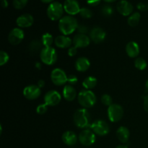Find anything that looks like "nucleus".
I'll list each match as a JSON object with an SVG mask.
<instances>
[{"label": "nucleus", "instance_id": "nucleus-23", "mask_svg": "<svg viewBox=\"0 0 148 148\" xmlns=\"http://www.w3.org/2000/svg\"><path fill=\"white\" fill-rule=\"evenodd\" d=\"M130 133V130L126 127H120L116 131V137L118 140L123 144H125L129 141Z\"/></svg>", "mask_w": 148, "mask_h": 148}, {"label": "nucleus", "instance_id": "nucleus-35", "mask_svg": "<svg viewBox=\"0 0 148 148\" xmlns=\"http://www.w3.org/2000/svg\"><path fill=\"white\" fill-rule=\"evenodd\" d=\"M78 82V78L77 77L75 76L74 75H70L69 76H68L67 78V82L69 83V85H75Z\"/></svg>", "mask_w": 148, "mask_h": 148}, {"label": "nucleus", "instance_id": "nucleus-2", "mask_svg": "<svg viewBox=\"0 0 148 148\" xmlns=\"http://www.w3.org/2000/svg\"><path fill=\"white\" fill-rule=\"evenodd\" d=\"M74 122L75 124L80 129H88L90 127V115L87 108H79L74 114Z\"/></svg>", "mask_w": 148, "mask_h": 148}, {"label": "nucleus", "instance_id": "nucleus-33", "mask_svg": "<svg viewBox=\"0 0 148 148\" xmlns=\"http://www.w3.org/2000/svg\"><path fill=\"white\" fill-rule=\"evenodd\" d=\"M101 102L103 105L106 106H110L111 104H113L112 98L108 94H104L101 96Z\"/></svg>", "mask_w": 148, "mask_h": 148}, {"label": "nucleus", "instance_id": "nucleus-17", "mask_svg": "<svg viewBox=\"0 0 148 148\" xmlns=\"http://www.w3.org/2000/svg\"><path fill=\"white\" fill-rule=\"evenodd\" d=\"M33 23H34V18H33V15L28 14V13L21 14L16 20V23L20 28L30 27L33 24Z\"/></svg>", "mask_w": 148, "mask_h": 148}, {"label": "nucleus", "instance_id": "nucleus-5", "mask_svg": "<svg viewBox=\"0 0 148 148\" xmlns=\"http://www.w3.org/2000/svg\"><path fill=\"white\" fill-rule=\"evenodd\" d=\"M40 60L43 64L46 65L54 64L57 61V53L54 48L53 47H43L40 51Z\"/></svg>", "mask_w": 148, "mask_h": 148}, {"label": "nucleus", "instance_id": "nucleus-10", "mask_svg": "<svg viewBox=\"0 0 148 148\" xmlns=\"http://www.w3.org/2000/svg\"><path fill=\"white\" fill-rule=\"evenodd\" d=\"M44 103L48 106H55L61 102L62 95L55 90H49L44 96Z\"/></svg>", "mask_w": 148, "mask_h": 148}, {"label": "nucleus", "instance_id": "nucleus-44", "mask_svg": "<svg viewBox=\"0 0 148 148\" xmlns=\"http://www.w3.org/2000/svg\"><path fill=\"white\" fill-rule=\"evenodd\" d=\"M43 3H52L53 1V0H40Z\"/></svg>", "mask_w": 148, "mask_h": 148}, {"label": "nucleus", "instance_id": "nucleus-47", "mask_svg": "<svg viewBox=\"0 0 148 148\" xmlns=\"http://www.w3.org/2000/svg\"><path fill=\"white\" fill-rule=\"evenodd\" d=\"M145 88H146V90L148 91V79L147 80V82H146L145 83Z\"/></svg>", "mask_w": 148, "mask_h": 148}, {"label": "nucleus", "instance_id": "nucleus-20", "mask_svg": "<svg viewBox=\"0 0 148 148\" xmlns=\"http://www.w3.org/2000/svg\"><path fill=\"white\" fill-rule=\"evenodd\" d=\"M62 141L64 144L68 146H73L77 143L78 140L77 136L76 135L74 132L72 131H66L62 134Z\"/></svg>", "mask_w": 148, "mask_h": 148}, {"label": "nucleus", "instance_id": "nucleus-14", "mask_svg": "<svg viewBox=\"0 0 148 148\" xmlns=\"http://www.w3.org/2000/svg\"><path fill=\"white\" fill-rule=\"evenodd\" d=\"M117 11L121 14L124 16H130L132 14L134 7L127 0H121L117 3L116 5Z\"/></svg>", "mask_w": 148, "mask_h": 148}, {"label": "nucleus", "instance_id": "nucleus-12", "mask_svg": "<svg viewBox=\"0 0 148 148\" xmlns=\"http://www.w3.org/2000/svg\"><path fill=\"white\" fill-rule=\"evenodd\" d=\"M40 88L38 85H30L26 86L23 90V95L27 100L33 101L40 95Z\"/></svg>", "mask_w": 148, "mask_h": 148}, {"label": "nucleus", "instance_id": "nucleus-3", "mask_svg": "<svg viewBox=\"0 0 148 148\" xmlns=\"http://www.w3.org/2000/svg\"><path fill=\"white\" fill-rule=\"evenodd\" d=\"M78 102L84 108H89L93 106L97 101L96 95L89 90H82L78 94Z\"/></svg>", "mask_w": 148, "mask_h": 148}, {"label": "nucleus", "instance_id": "nucleus-11", "mask_svg": "<svg viewBox=\"0 0 148 148\" xmlns=\"http://www.w3.org/2000/svg\"><path fill=\"white\" fill-rule=\"evenodd\" d=\"M24 37V31L20 27H14L9 33L8 40L10 44L16 46L23 41Z\"/></svg>", "mask_w": 148, "mask_h": 148}, {"label": "nucleus", "instance_id": "nucleus-8", "mask_svg": "<svg viewBox=\"0 0 148 148\" xmlns=\"http://www.w3.org/2000/svg\"><path fill=\"white\" fill-rule=\"evenodd\" d=\"M95 134L90 129H85L79 134L78 140L84 146H90L95 143Z\"/></svg>", "mask_w": 148, "mask_h": 148}, {"label": "nucleus", "instance_id": "nucleus-37", "mask_svg": "<svg viewBox=\"0 0 148 148\" xmlns=\"http://www.w3.org/2000/svg\"><path fill=\"white\" fill-rule=\"evenodd\" d=\"M137 9L140 11H146L148 10V4L145 2H139L137 5Z\"/></svg>", "mask_w": 148, "mask_h": 148}, {"label": "nucleus", "instance_id": "nucleus-18", "mask_svg": "<svg viewBox=\"0 0 148 148\" xmlns=\"http://www.w3.org/2000/svg\"><path fill=\"white\" fill-rule=\"evenodd\" d=\"M54 43L58 48L60 49H67V48L69 49L72 44V40L67 36L61 35L58 36L54 39Z\"/></svg>", "mask_w": 148, "mask_h": 148}, {"label": "nucleus", "instance_id": "nucleus-39", "mask_svg": "<svg viewBox=\"0 0 148 148\" xmlns=\"http://www.w3.org/2000/svg\"><path fill=\"white\" fill-rule=\"evenodd\" d=\"M101 0H87V3L89 4L90 6H97L100 4Z\"/></svg>", "mask_w": 148, "mask_h": 148}, {"label": "nucleus", "instance_id": "nucleus-1", "mask_svg": "<svg viewBox=\"0 0 148 148\" xmlns=\"http://www.w3.org/2000/svg\"><path fill=\"white\" fill-rule=\"evenodd\" d=\"M77 27V20L72 15L64 16L59 20V31L64 36L73 33Z\"/></svg>", "mask_w": 148, "mask_h": 148}, {"label": "nucleus", "instance_id": "nucleus-25", "mask_svg": "<svg viewBox=\"0 0 148 148\" xmlns=\"http://www.w3.org/2000/svg\"><path fill=\"white\" fill-rule=\"evenodd\" d=\"M140 17H141V15L137 12L132 13L131 15H130V17H128V20H127V23H128L129 25H130L131 27L137 26L140 23Z\"/></svg>", "mask_w": 148, "mask_h": 148}, {"label": "nucleus", "instance_id": "nucleus-24", "mask_svg": "<svg viewBox=\"0 0 148 148\" xmlns=\"http://www.w3.org/2000/svg\"><path fill=\"white\" fill-rule=\"evenodd\" d=\"M98 83V80L95 77L89 76L87 77L82 82V86L85 90H90L91 89L95 88Z\"/></svg>", "mask_w": 148, "mask_h": 148}, {"label": "nucleus", "instance_id": "nucleus-26", "mask_svg": "<svg viewBox=\"0 0 148 148\" xmlns=\"http://www.w3.org/2000/svg\"><path fill=\"white\" fill-rule=\"evenodd\" d=\"M53 42V38L51 34L49 33H46L42 36L41 43L44 47H51Z\"/></svg>", "mask_w": 148, "mask_h": 148}, {"label": "nucleus", "instance_id": "nucleus-36", "mask_svg": "<svg viewBox=\"0 0 148 148\" xmlns=\"http://www.w3.org/2000/svg\"><path fill=\"white\" fill-rule=\"evenodd\" d=\"M77 49L76 47H75V46H71L70 48L68 49L67 54L69 56H71V57L75 56L77 54Z\"/></svg>", "mask_w": 148, "mask_h": 148}, {"label": "nucleus", "instance_id": "nucleus-34", "mask_svg": "<svg viewBox=\"0 0 148 148\" xmlns=\"http://www.w3.org/2000/svg\"><path fill=\"white\" fill-rule=\"evenodd\" d=\"M48 110V106H46V104H40V105L38 106V107L36 108V112L38 114H44Z\"/></svg>", "mask_w": 148, "mask_h": 148}, {"label": "nucleus", "instance_id": "nucleus-32", "mask_svg": "<svg viewBox=\"0 0 148 148\" xmlns=\"http://www.w3.org/2000/svg\"><path fill=\"white\" fill-rule=\"evenodd\" d=\"M114 12V10H113V7L109 5H105L102 7L101 9V13L103 14V15L106 16V17H109Z\"/></svg>", "mask_w": 148, "mask_h": 148}, {"label": "nucleus", "instance_id": "nucleus-31", "mask_svg": "<svg viewBox=\"0 0 148 148\" xmlns=\"http://www.w3.org/2000/svg\"><path fill=\"white\" fill-rule=\"evenodd\" d=\"M9 59H10V56H9L8 53L4 51H1L0 52V66L6 64L8 62Z\"/></svg>", "mask_w": 148, "mask_h": 148}, {"label": "nucleus", "instance_id": "nucleus-46", "mask_svg": "<svg viewBox=\"0 0 148 148\" xmlns=\"http://www.w3.org/2000/svg\"><path fill=\"white\" fill-rule=\"evenodd\" d=\"M103 1H106V2H113V1H115L116 0H103Z\"/></svg>", "mask_w": 148, "mask_h": 148}, {"label": "nucleus", "instance_id": "nucleus-48", "mask_svg": "<svg viewBox=\"0 0 148 148\" xmlns=\"http://www.w3.org/2000/svg\"><path fill=\"white\" fill-rule=\"evenodd\" d=\"M1 1H3V0H1Z\"/></svg>", "mask_w": 148, "mask_h": 148}, {"label": "nucleus", "instance_id": "nucleus-19", "mask_svg": "<svg viewBox=\"0 0 148 148\" xmlns=\"http://www.w3.org/2000/svg\"><path fill=\"white\" fill-rule=\"evenodd\" d=\"M126 52L130 58H137L140 54V46L134 41L129 42L126 46Z\"/></svg>", "mask_w": 148, "mask_h": 148}, {"label": "nucleus", "instance_id": "nucleus-16", "mask_svg": "<svg viewBox=\"0 0 148 148\" xmlns=\"http://www.w3.org/2000/svg\"><path fill=\"white\" fill-rule=\"evenodd\" d=\"M106 37L105 30L100 27H95L90 33V38L95 43H100L103 41Z\"/></svg>", "mask_w": 148, "mask_h": 148}, {"label": "nucleus", "instance_id": "nucleus-6", "mask_svg": "<svg viewBox=\"0 0 148 148\" xmlns=\"http://www.w3.org/2000/svg\"><path fill=\"white\" fill-rule=\"evenodd\" d=\"M107 114L108 119L111 122H118L124 116V110L121 106L117 103H113L108 106Z\"/></svg>", "mask_w": 148, "mask_h": 148}, {"label": "nucleus", "instance_id": "nucleus-13", "mask_svg": "<svg viewBox=\"0 0 148 148\" xmlns=\"http://www.w3.org/2000/svg\"><path fill=\"white\" fill-rule=\"evenodd\" d=\"M64 9L69 15H75L79 14L80 11V7L77 0H65L64 2Z\"/></svg>", "mask_w": 148, "mask_h": 148}, {"label": "nucleus", "instance_id": "nucleus-27", "mask_svg": "<svg viewBox=\"0 0 148 148\" xmlns=\"http://www.w3.org/2000/svg\"><path fill=\"white\" fill-rule=\"evenodd\" d=\"M134 66L139 70H145L147 68V64L145 59L142 57H137L134 61Z\"/></svg>", "mask_w": 148, "mask_h": 148}, {"label": "nucleus", "instance_id": "nucleus-42", "mask_svg": "<svg viewBox=\"0 0 148 148\" xmlns=\"http://www.w3.org/2000/svg\"><path fill=\"white\" fill-rule=\"evenodd\" d=\"M1 6H2V7H4V8L7 7V6H8L7 0H3V1H1Z\"/></svg>", "mask_w": 148, "mask_h": 148}, {"label": "nucleus", "instance_id": "nucleus-28", "mask_svg": "<svg viewBox=\"0 0 148 148\" xmlns=\"http://www.w3.org/2000/svg\"><path fill=\"white\" fill-rule=\"evenodd\" d=\"M41 41H39L38 40H34L30 43L29 45V49L31 52H33V53H37L39 51H41V46H42Z\"/></svg>", "mask_w": 148, "mask_h": 148}, {"label": "nucleus", "instance_id": "nucleus-40", "mask_svg": "<svg viewBox=\"0 0 148 148\" xmlns=\"http://www.w3.org/2000/svg\"><path fill=\"white\" fill-rule=\"evenodd\" d=\"M143 107L146 112L148 113V94L144 98V103H143Z\"/></svg>", "mask_w": 148, "mask_h": 148}, {"label": "nucleus", "instance_id": "nucleus-22", "mask_svg": "<svg viewBox=\"0 0 148 148\" xmlns=\"http://www.w3.org/2000/svg\"><path fill=\"white\" fill-rule=\"evenodd\" d=\"M62 95L66 101H72L75 99L77 96L76 90L72 85H66L64 87Z\"/></svg>", "mask_w": 148, "mask_h": 148}, {"label": "nucleus", "instance_id": "nucleus-45", "mask_svg": "<svg viewBox=\"0 0 148 148\" xmlns=\"http://www.w3.org/2000/svg\"><path fill=\"white\" fill-rule=\"evenodd\" d=\"M116 148H128V147L127 145H121L117 146Z\"/></svg>", "mask_w": 148, "mask_h": 148}, {"label": "nucleus", "instance_id": "nucleus-38", "mask_svg": "<svg viewBox=\"0 0 148 148\" xmlns=\"http://www.w3.org/2000/svg\"><path fill=\"white\" fill-rule=\"evenodd\" d=\"M77 31L79 32V34H85L88 33V27L86 26L81 25H78L77 27Z\"/></svg>", "mask_w": 148, "mask_h": 148}, {"label": "nucleus", "instance_id": "nucleus-41", "mask_svg": "<svg viewBox=\"0 0 148 148\" xmlns=\"http://www.w3.org/2000/svg\"><path fill=\"white\" fill-rule=\"evenodd\" d=\"M45 84H46V82H45V81L43 80V79H40V80L38 82V86L40 88H42L45 86Z\"/></svg>", "mask_w": 148, "mask_h": 148}, {"label": "nucleus", "instance_id": "nucleus-21", "mask_svg": "<svg viewBox=\"0 0 148 148\" xmlns=\"http://www.w3.org/2000/svg\"><path fill=\"white\" fill-rule=\"evenodd\" d=\"M90 66V62L86 57H79L75 62V68L78 72H84L88 70Z\"/></svg>", "mask_w": 148, "mask_h": 148}, {"label": "nucleus", "instance_id": "nucleus-7", "mask_svg": "<svg viewBox=\"0 0 148 148\" xmlns=\"http://www.w3.org/2000/svg\"><path fill=\"white\" fill-rule=\"evenodd\" d=\"M90 129L98 136H106L110 131L108 123L101 119L96 120L92 123Z\"/></svg>", "mask_w": 148, "mask_h": 148}, {"label": "nucleus", "instance_id": "nucleus-4", "mask_svg": "<svg viewBox=\"0 0 148 148\" xmlns=\"http://www.w3.org/2000/svg\"><path fill=\"white\" fill-rule=\"evenodd\" d=\"M64 5L59 1H53L47 8V15L50 20L53 21L59 20L63 17Z\"/></svg>", "mask_w": 148, "mask_h": 148}, {"label": "nucleus", "instance_id": "nucleus-43", "mask_svg": "<svg viewBox=\"0 0 148 148\" xmlns=\"http://www.w3.org/2000/svg\"><path fill=\"white\" fill-rule=\"evenodd\" d=\"M35 66H36L38 69H41V64H40V62H36V64H35Z\"/></svg>", "mask_w": 148, "mask_h": 148}, {"label": "nucleus", "instance_id": "nucleus-30", "mask_svg": "<svg viewBox=\"0 0 148 148\" xmlns=\"http://www.w3.org/2000/svg\"><path fill=\"white\" fill-rule=\"evenodd\" d=\"M28 0H13V6L17 10L24 8L27 4Z\"/></svg>", "mask_w": 148, "mask_h": 148}, {"label": "nucleus", "instance_id": "nucleus-15", "mask_svg": "<svg viewBox=\"0 0 148 148\" xmlns=\"http://www.w3.org/2000/svg\"><path fill=\"white\" fill-rule=\"evenodd\" d=\"M90 38L85 34H77L72 40V44L77 49L88 47L90 43Z\"/></svg>", "mask_w": 148, "mask_h": 148}, {"label": "nucleus", "instance_id": "nucleus-9", "mask_svg": "<svg viewBox=\"0 0 148 148\" xmlns=\"http://www.w3.org/2000/svg\"><path fill=\"white\" fill-rule=\"evenodd\" d=\"M68 76L63 69L61 68H56L51 73V79L55 85L61 86L67 82Z\"/></svg>", "mask_w": 148, "mask_h": 148}, {"label": "nucleus", "instance_id": "nucleus-29", "mask_svg": "<svg viewBox=\"0 0 148 148\" xmlns=\"http://www.w3.org/2000/svg\"><path fill=\"white\" fill-rule=\"evenodd\" d=\"M79 14L83 18H90L92 16V12L89 8H87V7H82L80 9V11H79Z\"/></svg>", "mask_w": 148, "mask_h": 148}]
</instances>
